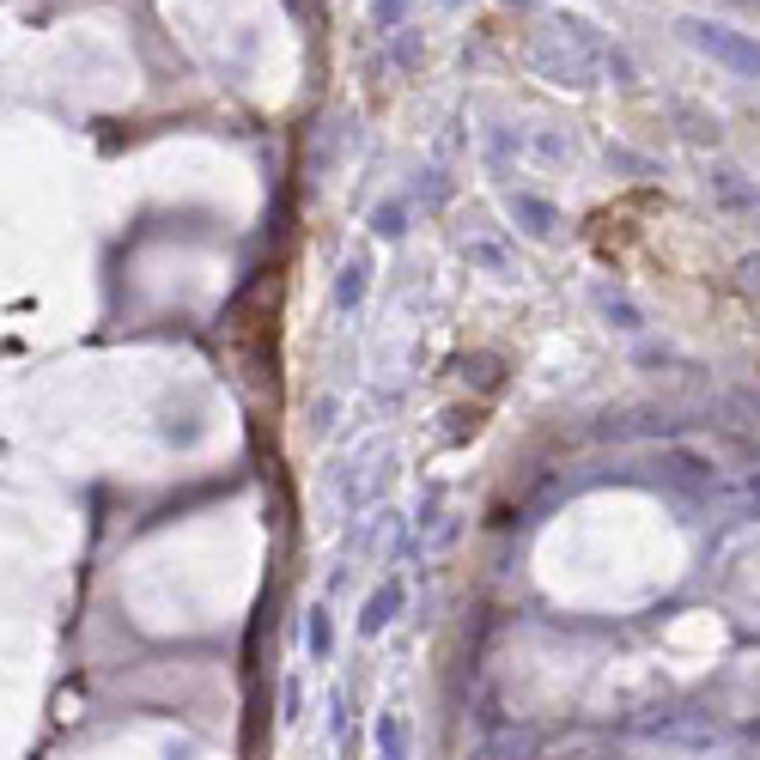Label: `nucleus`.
Masks as SVG:
<instances>
[{
  "label": "nucleus",
  "mask_w": 760,
  "mask_h": 760,
  "mask_svg": "<svg viewBox=\"0 0 760 760\" xmlns=\"http://www.w3.org/2000/svg\"><path fill=\"white\" fill-rule=\"evenodd\" d=\"M396 602H402V590H396V584H390V590H384V596H377V602H371V608H365V621H359V627H365V633H377V627H390V608H396Z\"/></svg>",
  "instance_id": "1"
},
{
  "label": "nucleus",
  "mask_w": 760,
  "mask_h": 760,
  "mask_svg": "<svg viewBox=\"0 0 760 760\" xmlns=\"http://www.w3.org/2000/svg\"><path fill=\"white\" fill-rule=\"evenodd\" d=\"M377 742H384V760H402V718H384V724H377Z\"/></svg>",
  "instance_id": "2"
}]
</instances>
